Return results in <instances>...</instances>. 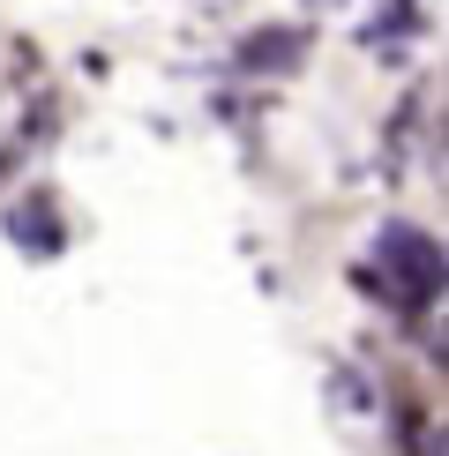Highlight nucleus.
Segmentation results:
<instances>
[{
	"instance_id": "nucleus-1",
	"label": "nucleus",
	"mask_w": 449,
	"mask_h": 456,
	"mask_svg": "<svg viewBox=\"0 0 449 456\" xmlns=\"http://www.w3.org/2000/svg\"><path fill=\"white\" fill-rule=\"evenodd\" d=\"M374 262L389 270V292H397V307L404 314H420L427 299L442 292V247L420 232V224H389L382 247H374Z\"/></svg>"
}]
</instances>
